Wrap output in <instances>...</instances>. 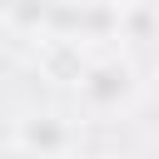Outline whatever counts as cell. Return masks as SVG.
<instances>
[{
    "label": "cell",
    "instance_id": "cell-1",
    "mask_svg": "<svg viewBox=\"0 0 159 159\" xmlns=\"http://www.w3.org/2000/svg\"><path fill=\"white\" fill-rule=\"evenodd\" d=\"M80 89H84V99H89L94 109H119V104H129V94H134V70L119 65V60H104V65H94L89 75H80Z\"/></svg>",
    "mask_w": 159,
    "mask_h": 159
},
{
    "label": "cell",
    "instance_id": "cell-2",
    "mask_svg": "<svg viewBox=\"0 0 159 159\" xmlns=\"http://www.w3.org/2000/svg\"><path fill=\"white\" fill-rule=\"evenodd\" d=\"M70 144H75V129L60 114H30L20 124V149L35 159H60V154H70Z\"/></svg>",
    "mask_w": 159,
    "mask_h": 159
},
{
    "label": "cell",
    "instance_id": "cell-3",
    "mask_svg": "<svg viewBox=\"0 0 159 159\" xmlns=\"http://www.w3.org/2000/svg\"><path fill=\"white\" fill-rule=\"evenodd\" d=\"M5 159H35V154H25V149H15V154H5Z\"/></svg>",
    "mask_w": 159,
    "mask_h": 159
},
{
    "label": "cell",
    "instance_id": "cell-4",
    "mask_svg": "<svg viewBox=\"0 0 159 159\" xmlns=\"http://www.w3.org/2000/svg\"><path fill=\"white\" fill-rule=\"evenodd\" d=\"M109 5H129V0H109Z\"/></svg>",
    "mask_w": 159,
    "mask_h": 159
}]
</instances>
